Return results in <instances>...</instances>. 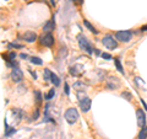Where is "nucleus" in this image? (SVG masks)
<instances>
[{"instance_id": "f257e3e1", "label": "nucleus", "mask_w": 147, "mask_h": 139, "mask_svg": "<svg viewBox=\"0 0 147 139\" xmlns=\"http://www.w3.org/2000/svg\"><path fill=\"white\" fill-rule=\"evenodd\" d=\"M77 40H79V46H80V48H81L82 50H85V52H87L88 54H92V53H93V49H92L90 42L87 41V38H86L85 36L80 35L79 37H77Z\"/></svg>"}, {"instance_id": "f03ea898", "label": "nucleus", "mask_w": 147, "mask_h": 139, "mask_svg": "<svg viewBox=\"0 0 147 139\" xmlns=\"http://www.w3.org/2000/svg\"><path fill=\"white\" fill-rule=\"evenodd\" d=\"M102 44L108 49H115L118 47V42L113 38V36H109V35L104 36L102 38Z\"/></svg>"}, {"instance_id": "7ed1b4c3", "label": "nucleus", "mask_w": 147, "mask_h": 139, "mask_svg": "<svg viewBox=\"0 0 147 139\" xmlns=\"http://www.w3.org/2000/svg\"><path fill=\"white\" fill-rule=\"evenodd\" d=\"M79 112H77V110L76 108H69L66 112H65V119L67 121V123H75L77 119H79Z\"/></svg>"}, {"instance_id": "20e7f679", "label": "nucleus", "mask_w": 147, "mask_h": 139, "mask_svg": "<svg viewBox=\"0 0 147 139\" xmlns=\"http://www.w3.org/2000/svg\"><path fill=\"white\" fill-rule=\"evenodd\" d=\"M132 33L127 30H123V31H118L115 33V38L117 41H120V42H129L131 40Z\"/></svg>"}, {"instance_id": "39448f33", "label": "nucleus", "mask_w": 147, "mask_h": 139, "mask_svg": "<svg viewBox=\"0 0 147 139\" xmlns=\"http://www.w3.org/2000/svg\"><path fill=\"white\" fill-rule=\"evenodd\" d=\"M91 105H92V101L90 97H84L82 100H80V107L82 110V112H88L91 110Z\"/></svg>"}, {"instance_id": "423d86ee", "label": "nucleus", "mask_w": 147, "mask_h": 139, "mask_svg": "<svg viewBox=\"0 0 147 139\" xmlns=\"http://www.w3.org/2000/svg\"><path fill=\"white\" fill-rule=\"evenodd\" d=\"M11 79L15 82H20V81H22V79H24V73L18 68H13L11 72Z\"/></svg>"}, {"instance_id": "0eeeda50", "label": "nucleus", "mask_w": 147, "mask_h": 139, "mask_svg": "<svg viewBox=\"0 0 147 139\" xmlns=\"http://www.w3.org/2000/svg\"><path fill=\"white\" fill-rule=\"evenodd\" d=\"M136 117H137V124H139V127L144 128L145 124H146V114L142 110H137L136 111Z\"/></svg>"}, {"instance_id": "6e6552de", "label": "nucleus", "mask_w": 147, "mask_h": 139, "mask_svg": "<svg viewBox=\"0 0 147 139\" xmlns=\"http://www.w3.org/2000/svg\"><path fill=\"white\" fill-rule=\"evenodd\" d=\"M82 72H84V67L81 65V64H75L74 67L70 68V74L74 76H79L82 74Z\"/></svg>"}, {"instance_id": "1a4fd4ad", "label": "nucleus", "mask_w": 147, "mask_h": 139, "mask_svg": "<svg viewBox=\"0 0 147 139\" xmlns=\"http://www.w3.org/2000/svg\"><path fill=\"white\" fill-rule=\"evenodd\" d=\"M42 44H44L45 47H52V46L54 44V37L50 33H47L42 38Z\"/></svg>"}, {"instance_id": "9d476101", "label": "nucleus", "mask_w": 147, "mask_h": 139, "mask_svg": "<svg viewBox=\"0 0 147 139\" xmlns=\"http://www.w3.org/2000/svg\"><path fill=\"white\" fill-rule=\"evenodd\" d=\"M37 38V35L34 33V32H32V31H27L26 33L24 35V40L26 41V42H34Z\"/></svg>"}, {"instance_id": "9b49d317", "label": "nucleus", "mask_w": 147, "mask_h": 139, "mask_svg": "<svg viewBox=\"0 0 147 139\" xmlns=\"http://www.w3.org/2000/svg\"><path fill=\"white\" fill-rule=\"evenodd\" d=\"M54 29H55V24H54V21H47V24L44 25V27H43V31L44 32H47V33H50L52 31H54Z\"/></svg>"}, {"instance_id": "f8f14e48", "label": "nucleus", "mask_w": 147, "mask_h": 139, "mask_svg": "<svg viewBox=\"0 0 147 139\" xmlns=\"http://www.w3.org/2000/svg\"><path fill=\"white\" fill-rule=\"evenodd\" d=\"M84 25H85V26L87 27V29H88V30H90V31L92 32V33H94V35H97V33H98V31L96 30L94 27L92 26V25H91V24H90V22L87 21V20H84Z\"/></svg>"}, {"instance_id": "ddd939ff", "label": "nucleus", "mask_w": 147, "mask_h": 139, "mask_svg": "<svg viewBox=\"0 0 147 139\" xmlns=\"http://www.w3.org/2000/svg\"><path fill=\"white\" fill-rule=\"evenodd\" d=\"M50 81H52L55 86H59V85H60V79L58 78V75H55L54 73H52V78H50Z\"/></svg>"}, {"instance_id": "4468645a", "label": "nucleus", "mask_w": 147, "mask_h": 139, "mask_svg": "<svg viewBox=\"0 0 147 139\" xmlns=\"http://www.w3.org/2000/svg\"><path fill=\"white\" fill-rule=\"evenodd\" d=\"M139 139H147V127L145 126L139 133Z\"/></svg>"}, {"instance_id": "2eb2a0df", "label": "nucleus", "mask_w": 147, "mask_h": 139, "mask_svg": "<svg viewBox=\"0 0 147 139\" xmlns=\"http://www.w3.org/2000/svg\"><path fill=\"white\" fill-rule=\"evenodd\" d=\"M31 63L32 64H36V65H42L43 61L40 58H38V57H32L31 58Z\"/></svg>"}, {"instance_id": "dca6fc26", "label": "nucleus", "mask_w": 147, "mask_h": 139, "mask_svg": "<svg viewBox=\"0 0 147 139\" xmlns=\"http://www.w3.org/2000/svg\"><path fill=\"white\" fill-rule=\"evenodd\" d=\"M43 76H44V80L45 81H50V78H52V72H50L49 69H44Z\"/></svg>"}, {"instance_id": "f3484780", "label": "nucleus", "mask_w": 147, "mask_h": 139, "mask_svg": "<svg viewBox=\"0 0 147 139\" xmlns=\"http://www.w3.org/2000/svg\"><path fill=\"white\" fill-rule=\"evenodd\" d=\"M114 63H115V67H117V69H118V72L121 73V74H124V69H123L121 64H120V61H119V59H114Z\"/></svg>"}, {"instance_id": "a211bd4d", "label": "nucleus", "mask_w": 147, "mask_h": 139, "mask_svg": "<svg viewBox=\"0 0 147 139\" xmlns=\"http://www.w3.org/2000/svg\"><path fill=\"white\" fill-rule=\"evenodd\" d=\"M54 95H55V90H54V89H52V90H49L48 94L44 96V99L49 101V100H52V99H53V96H54Z\"/></svg>"}, {"instance_id": "6ab92c4d", "label": "nucleus", "mask_w": 147, "mask_h": 139, "mask_svg": "<svg viewBox=\"0 0 147 139\" xmlns=\"http://www.w3.org/2000/svg\"><path fill=\"white\" fill-rule=\"evenodd\" d=\"M16 132V129L15 128H6V131H5V136L6 137H10L11 134H13Z\"/></svg>"}, {"instance_id": "aec40b11", "label": "nucleus", "mask_w": 147, "mask_h": 139, "mask_svg": "<svg viewBox=\"0 0 147 139\" xmlns=\"http://www.w3.org/2000/svg\"><path fill=\"white\" fill-rule=\"evenodd\" d=\"M16 58V53H13V52H11L10 54H9V64H10V62H12L13 61V59H15Z\"/></svg>"}, {"instance_id": "412c9836", "label": "nucleus", "mask_w": 147, "mask_h": 139, "mask_svg": "<svg viewBox=\"0 0 147 139\" xmlns=\"http://www.w3.org/2000/svg\"><path fill=\"white\" fill-rule=\"evenodd\" d=\"M34 94H36V96H37V104H40V101H42V97H40V94H39L38 91H36Z\"/></svg>"}, {"instance_id": "4be33fe9", "label": "nucleus", "mask_w": 147, "mask_h": 139, "mask_svg": "<svg viewBox=\"0 0 147 139\" xmlns=\"http://www.w3.org/2000/svg\"><path fill=\"white\" fill-rule=\"evenodd\" d=\"M100 55H102V58H104V59H112V55L108 53H102Z\"/></svg>"}, {"instance_id": "5701e85b", "label": "nucleus", "mask_w": 147, "mask_h": 139, "mask_svg": "<svg viewBox=\"0 0 147 139\" xmlns=\"http://www.w3.org/2000/svg\"><path fill=\"white\" fill-rule=\"evenodd\" d=\"M65 94L66 95H70V87H69L67 82H65Z\"/></svg>"}, {"instance_id": "b1692460", "label": "nucleus", "mask_w": 147, "mask_h": 139, "mask_svg": "<svg viewBox=\"0 0 147 139\" xmlns=\"http://www.w3.org/2000/svg\"><path fill=\"white\" fill-rule=\"evenodd\" d=\"M10 47H15V48H22V46H21V44H15V43H11V44H10Z\"/></svg>"}, {"instance_id": "393cba45", "label": "nucleus", "mask_w": 147, "mask_h": 139, "mask_svg": "<svg viewBox=\"0 0 147 139\" xmlns=\"http://www.w3.org/2000/svg\"><path fill=\"white\" fill-rule=\"evenodd\" d=\"M141 104H142V105H144V107H145V110H147V105L145 104V101H144V100H141Z\"/></svg>"}, {"instance_id": "a878e982", "label": "nucleus", "mask_w": 147, "mask_h": 139, "mask_svg": "<svg viewBox=\"0 0 147 139\" xmlns=\"http://www.w3.org/2000/svg\"><path fill=\"white\" fill-rule=\"evenodd\" d=\"M141 31H147V25L146 26H142L141 27Z\"/></svg>"}, {"instance_id": "bb28decb", "label": "nucleus", "mask_w": 147, "mask_h": 139, "mask_svg": "<svg viewBox=\"0 0 147 139\" xmlns=\"http://www.w3.org/2000/svg\"><path fill=\"white\" fill-rule=\"evenodd\" d=\"M20 57H21L22 59H24V58H27V55H26V54H24V53H22V54L20 55Z\"/></svg>"}, {"instance_id": "cd10ccee", "label": "nucleus", "mask_w": 147, "mask_h": 139, "mask_svg": "<svg viewBox=\"0 0 147 139\" xmlns=\"http://www.w3.org/2000/svg\"><path fill=\"white\" fill-rule=\"evenodd\" d=\"M50 1H52V5H54V6H55V0H50Z\"/></svg>"}, {"instance_id": "c85d7f7f", "label": "nucleus", "mask_w": 147, "mask_h": 139, "mask_svg": "<svg viewBox=\"0 0 147 139\" xmlns=\"http://www.w3.org/2000/svg\"><path fill=\"white\" fill-rule=\"evenodd\" d=\"M5 1H6V0H5Z\"/></svg>"}]
</instances>
